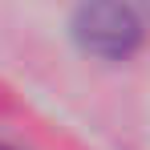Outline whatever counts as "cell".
I'll use <instances>...</instances> for the list:
<instances>
[{
    "mask_svg": "<svg viewBox=\"0 0 150 150\" xmlns=\"http://www.w3.org/2000/svg\"><path fill=\"white\" fill-rule=\"evenodd\" d=\"M142 16L130 0H81L73 8V41L101 65H122L142 49Z\"/></svg>",
    "mask_w": 150,
    "mask_h": 150,
    "instance_id": "6da1fadb",
    "label": "cell"
},
{
    "mask_svg": "<svg viewBox=\"0 0 150 150\" xmlns=\"http://www.w3.org/2000/svg\"><path fill=\"white\" fill-rule=\"evenodd\" d=\"M0 150H4V146H0Z\"/></svg>",
    "mask_w": 150,
    "mask_h": 150,
    "instance_id": "7a4b0ae2",
    "label": "cell"
}]
</instances>
